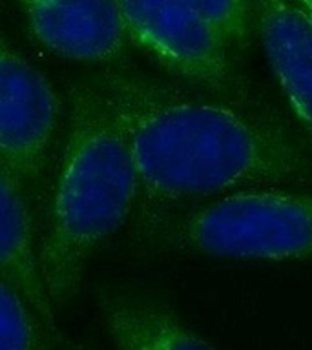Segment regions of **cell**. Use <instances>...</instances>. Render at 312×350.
Listing matches in <instances>:
<instances>
[{
	"label": "cell",
	"instance_id": "obj_1",
	"mask_svg": "<svg viewBox=\"0 0 312 350\" xmlns=\"http://www.w3.org/2000/svg\"><path fill=\"white\" fill-rule=\"evenodd\" d=\"M125 133L139 175L137 228L254 186H312V142L261 104L109 66L92 79Z\"/></svg>",
	"mask_w": 312,
	"mask_h": 350
},
{
	"label": "cell",
	"instance_id": "obj_2",
	"mask_svg": "<svg viewBox=\"0 0 312 350\" xmlns=\"http://www.w3.org/2000/svg\"><path fill=\"white\" fill-rule=\"evenodd\" d=\"M64 117L37 226L38 268L53 308L75 297L90 259L139 201L130 146L92 81L68 88Z\"/></svg>",
	"mask_w": 312,
	"mask_h": 350
},
{
	"label": "cell",
	"instance_id": "obj_3",
	"mask_svg": "<svg viewBox=\"0 0 312 350\" xmlns=\"http://www.w3.org/2000/svg\"><path fill=\"white\" fill-rule=\"evenodd\" d=\"M153 237L174 250L237 261H312V190L230 191L168 219Z\"/></svg>",
	"mask_w": 312,
	"mask_h": 350
},
{
	"label": "cell",
	"instance_id": "obj_4",
	"mask_svg": "<svg viewBox=\"0 0 312 350\" xmlns=\"http://www.w3.org/2000/svg\"><path fill=\"white\" fill-rule=\"evenodd\" d=\"M131 46L172 79L219 97L257 104L232 49L185 0H115Z\"/></svg>",
	"mask_w": 312,
	"mask_h": 350
},
{
	"label": "cell",
	"instance_id": "obj_5",
	"mask_svg": "<svg viewBox=\"0 0 312 350\" xmlns=\"http://www.w3.org/2000/svg\"><path fill=\"white\" fill-rule=\"evenodd\" d=\"M64 115L53 84L0 26V161L29 206L44 199Z\"/></svg>",
	"mask_w": 312,
	"mask_h": 350
},
{
	"label": "cell",
	"instance_id": "obj_6",
	"mask_svg": "<svg viewBox=\"0 0 312 350\" xmlns=\"http://www.w3.org/2000/svg\"><path fill=\"white\" fill-rule=\"evenodd\" d=\"M42 48L71 62L117 66L130 46L115 0H13Z\"/></svg>",
	"mask_w": 312,
	"mask_h": 350
},
{
	"label": "cell",
	"instance_id": "obj_7",
	"mask_svg": "<svg viewBox=\"0 0 312 350\" xmlns=\"http://www.w3.org/2000/svg\"><path fill=\"white\" fill-rule=\"evenodd\" d=\"M254 37L290 113L312 142V24L294 0H252Z\"/></svg>",
	"mask_w": 312,
	"mask_h": 350
},
{
	"label": "cell",
	"instance_id": "obj_8",
	"mask_svg": "<svg viewBox=\"0 0 312 350\" xmlns=\"http://www.w3.org/2000/svg\"><path fill=\"white\" fill-rule=\"evenodd\" d=\"M0 275L26 295L49 327L57 328L55 308L38 268L37 223L24 191L0 161Z\"/></svg>",
	"mask_w": 312,
	"mask_h": 350
},
{
	"label": "cell",
	"instance_id": "obj_9",
	"mask_svg": "<svg viewBox=\"0 0 312 350\" xmlns=\"http://www.w3.org/2000/svg\"><path fill=\"white\" fill-rule=\"evenodd\" d=\"M101 319L117 350H218L168 306L144 295L104 294Z\"/></svg>",
	"mask_w": 312,
	"mask_h": 350
},
{
	"label": "cell",
	"instance_id": "obj_10",
	"mask_svg": "<svg viewBox=\"0 0 312 350\" xmlns=\"http://www.w3.org/2000/svg\"><path fill=\"white\" fill-rule=\"evenodd\" d=\"M59 332L26 295L0 275V350H57Z\"/></svg>",
	"mask_w": 312,
	"mask_h": 350
},
{
	"label": "cell",
	"instance_id": "obj_11",
	"mask_svg": "<svg viewBox=\"0 0 312 350\" xmlns=\"http://www.w3.org/2000/svg\"><path fill=\"white\" fill-rule=\"evenodd\" d=\"M213 27L232 51L250 46L254 38L252 0H185Z\"/></svg>",
	"mask_w": 312,
	"mask_h": 350
},
{
	"label": "cell",
	"instance_id": "obj_12",
	"mask_svg": "<svg viewBox=\"0 0 312 350\" xmlns=\"http://www.w3.org/2000/svg\"><path fill=\"white\" fill-rule=\"evenodd\" d=\"M294 4L300 8L301 13H303L312 24V0H294Z\"/></svg>",
	"mask_w": 312,
	"mask_h": 350
},
{
	"label": "cell",
	"instance_id": "obj_13",
	"mask_svg": "<svg viewBox=\"0 0 312 350\" xmlns=\"http://www.w3.org/2000/svg\"><path fill=\"white\" fill-rule=\"evenodd\" d=\"M73 350H93L90 345H79V347H75Z\"/></svg>",
	"mask_w": 312,
	"mask_h": 350
}]
</instances>
